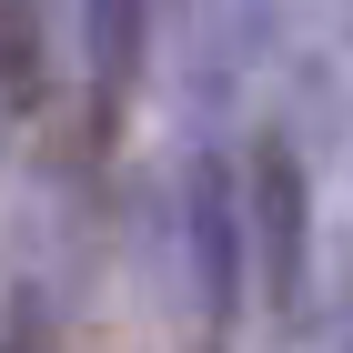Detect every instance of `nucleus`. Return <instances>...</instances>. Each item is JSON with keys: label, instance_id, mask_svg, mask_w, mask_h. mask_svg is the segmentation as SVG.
<instances>
[{"label": "nucleus", "instance_id": "nucleus-1", "mask_svg": "<svg viewBox=\"0 0 353 353\" xmlns=\"http://www.w3.org/2000/svg\"><path fill=\"white\" fill-rule=\"evenodd\" d=\"M182 252H192L202 333H232L243 293H252V212H243V172L222 152H192V172H182Z\"/></svg>", "mask_w": 353, "mask_h": 353}, {"label": "nucleus", "instance_id": "nucleus-2", "mask_svg": "<svg viewBox=\"0 0 353 353\" xmlns=\"http://www.w3.org/2000/svg\"><path fill=\"white\" fill-rule=\"evenodd\" d=\"M243 212H252V272H263V293L293 313L303 283H313V182H303V152L283 132L252 141L243 162Z\"/></svg>", "mask_w": 353, "mask_h": 353}, {"label": "nucleus", "instance_id": "nucleus-3", "mask_svg": "<svg viewBox=\"0 0 353 353\" xmlns=\"http://www.w3.org/2000/svg\"><path fill=\"white\" fill-rule=\"evenodd\" d=\"M152 51V0H81V61H91V111H121Z\"/></svg>", "mask_w": 353, "mask_h": 353}, {"label": "nucleus", "instance_id": "nucleus-4", "mask_svg": "<svg viewBox=\"0 0 353 353\" xmlns=\"http://www.w3.org/2000/svg\"><path fill=\"white\" fill-rule=\"evenodd\" d=\"M51 51H41V0H0V111H41Z\"/></svg>", "mask_w": 353, "mask_h": 353}]
</instances>
